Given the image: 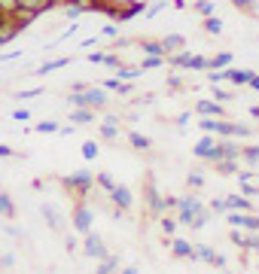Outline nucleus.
<instances>
[{
  "mask_svg": "<svg viewBox=\"0 0 259 274\" xmlns=\"http://www.w3.org/2000/svg\"><path fill=\"white\" fill-rule=\"evenodd\" d=\"M70 64V58H55V61H46L43 67H40V76H46V73H52V70H61V67H67Z\"/></svg>",
  "mask_w": 259,
  "mask_h": 274,
  "instance_id": "5701e85b",
  "label": "nucleus"
},
{
  "mask_svg": "<svg viewBox=\"0 0 259 274\" xmlns=\"http://www.w3.org/2000/svg\"><path fill=\"white\" fill-rule=\"evenodd\" d=\"M198 116H223V107L213 104V101H198Z\"/></svg>",
  "mask_w": 259,
  "mask_h": 274,
  "instance_id": "6ab92c4d",
  "label": "nucleus"
},
{
  "mask_svg": "<svg viewBox=\"0 0 259 274\" xmlns=\"http://www.w3.org/2000/svg\"><path fill=\"white\" fill-rule=\"evenodd\" d=\"M162 46H165V52H180L183 46H186V40H183L180 34H168L165 40H162Z\"/></svg>",
  "mask_w": 259,
  "mask_h": 274,
  "instance_id": "2eb2a0df",
  "label": "nucleus"
},
{
  "mask_svg": "<svg viewBox=\"0 0 259 274\" xmlns=\"http://www.w3.org/2000/svg\"><path fill=\"white\" fill-rule=\"evenodd\" d=\"M195 259H204L207 265H216V268H223V265H226V256L213 253L207 244H198V247H195Z\"/></svg>",
  "mask_w": 259,
  "mask_h": 274,
  "instance_id": "1a4fd4ad",
  "label": "nucleus"
},
{
  "mask_svg": "<svg viewBox=\"0 0 259 274\" xmlns=\"http://www.w3.org/2000/svg\"><path fill=\"white\" fill-rule=\"evenodd\" d=\"M241 192H244V195H259V186L250 183V177H247V180H241Z\"/></svg>",
  "mask_w": 259,
  "mask_h": 274,
  "instance_id": "c9c22d12",
  "label": "nucleus"
},
{
  "mask_svg": "<svg viewBox=\"0 0 259 274\" xmlns=\"http://www.w3.org/2000/svg\"><path fill=\"white\" fill-rule=\"evenodd\" d=\"M98 186H101L104 192H110V189H113L116 183H113V177H110V174H98Z\"/></svg>",
  "mask_w": 259,
  "mask_h": 274,
  "instance_id": "72a5a7b5",
  "label": "nucleus"
},
{
  "mask_svg": "<svg viewBox=\"0 0 259 274\" xmlns=\"http://www.w3.org/2000/svg\"><path fill=\"white\" fill-rule=\"evenodd\" d=\"M86 61H89V64H101V61H104V52H89Z\"/></svg>",
  "mask_w": 259,
  "mask_h": 274,
  "instance_id": "de8ad7c7",
  "label": "nucleus"
},
{
  "mask_svg": "<svg viewBox=\"0 0 259 274\" xmlns=\"http://www.w3.org/2000/svg\"><path fill=\"white\" fill-rule=\"evenodd\" d=\"M55 4H64V0H55Z\"/></svg>",
  "mask_w": 259,
  "mask_h": 274,
  "instance_id": "bf43d9fd",
  "label": "nucleus"
},
{
  "mask_svg": "<svg viewBox=\"0 0 259 274\" xmlns=\"http://www.w3.org/2000/svg\"><path fill=\"white\" fill-rule=\"evenodd\" d=\"M70 107H104L107 104V92L104 89H83V92H70Z\"/></svg>",
  "mask_w": 259,
  "mask_h": 274,
  "instance_id": "f257e3e1",
  "label": "nucleus"
},
{
  "mask_svg": "<svg viewBox=\"0 0 259 274\" xmlns=\"http://www.w3.org/2000/svg\"><path fill=\"white\" fill-rule=\"evenodd\" d=\"M244 247H250V250H259V231H253V234H244Z\"/></svg>",
  "mask_w": 259,
  "mask_h": 274,
  "instance_id": "ea45409f",
  "label": "nucleus"
},
{
  "mask_svg": "<svg viewBox=\"0 0 259 274\" xmlns=\"http://www.w3.org/2000/svg\"><path fill=\"white\" fill-rule=\"evenodd\" d=\"M113 268H119V256H110V253H107L104 259H98V271L107 274V271H113Z\"/></svg>",
  "mask_w": 259,
  "mask_h": 274,
  "instance_id": "393cba45",
  "label": "nucleus"
},
{
  "mask_svg": "<svg viewBox=\"0 0 259 274\" xmlns=\"http://www.w3.org/2000/svg\"><path fill=\"white\" fill-rule=\"evenodd\" d=\"M0 216H7V219H16V204L7 192H0Z\"/></svg>",
  "mask_w": 259,
  "mask_h": 274,
  "instance_id": "a211bd4d",
  "label": "nucleus"
},
{
  "mask_svg": "<svg viewBox=\"0 0 259 274\" xmlns=\"http://www.w3.org/2000/svg\"><path fill=\"white\" fill-rule=\"evenodd\" d=\"M232 64V52H219L216 58H207V70H223Z\"/></svg>",
  "mask_w": 259,
  "mask_h": 274,
  "instance_id": "f3484780",
  "label": "nucleus"
},
{
  "mask_svg": "<svg viewBox=\"0 0 259 274\" xmlns=\"http://www.w3.org/2000/svg\"><path fill=\"white\" fill-rule=\"evenodd\" d=\"M13 119H16V122H28V119H31V113H28L25 107H19V110L13 113Z\"/></svg>",
  "mask_w": 259,
  "mask_h": 274,
  "instance_id": "c03bdc74",
  "label": "nucleus"
},
{
  "mask_svg": "<svg viewBox=\"0 0 259 274\" xmlns=\"http://www.w3.org/2000/svg\"><path fill=\"white\" fill-rule=\"evenodd\" d=\"M104 89H110V92H119V95H131V92H134V86H131L128 80H119V76L107 80V83H104Z\"/></svg>",
  "mask_w": 259,
  "mask_h": 274,
  "instance_id": "9b49d317",
  "label": "nucleus"
},
{
  "mask_svg": "<svg viewBox=\"0 0 259 274\" xmlns=\"http://www.w3.org/2000/svg\"><path fill=\"white\" fill-rule=\"evenodd\" d=\"M226 207H229V210H253V204H250L247 198H241V195H229V198H226Z\"/></svg>",
  "mask_w": 259,
  "mask_h": 274,
  "instance_id": "412c9836",
  "label": "nucleus"
},
{
  "mask_svg": "<svg viewBox=\"0 0 259 274\" xmlns=\"http://www.w3.org/2000/svg\"><path fill=\"white\" fill-rule=\"evenodd\" d=\"M116 76H119V80H128V83H131V80H137V76H140V67H119Z\"/></svg>",
  "mask_w": 259,
  "mask_h": 274,
  "instance_id": "c85d7f7f",
  "label": "nucleus"
},
{
  "mask_svg": "<svg viewBox=\"0 0 259 274\" xmlns=\"http://www.w3.org/2000/svg\"><path fill=\"white\" fill-rule=\"evenodd\" d=\"M128 143H131L134 149H140V152L153 146V143H150V137H146V134H140V131H131V134H128Z\"/></svg>",
  "mask_w": 259,
  "mask_h": 274,
  "instance_id": "aec40b11",
  "label": "nucleus"
},
{
  "mask_svg": "<svg viewBox=\"0 0 259 274\" xmlns=\"http://www.w3.org/2000/svg\"><path fill=\"white\" fill-rule=\"evenodd\" d=\"M162 64H165V58H159V55H146L143 64H140V73H143V70H156V67H162Z\"/></svg>",
  "mask_w": 259,
  "mask_h": 274,
  "instance_id": "cd10ccee",
  "label": "nucleus"
},
{
  "mask_svg": "<svg viewBox=\"0 0 259 274\" xmlns=\"http://www.w3.org/2000/svg\"><path fill=\"white\" fill-rule=\"evenodd\" d=\"M189 67H192V70H207V58H204V55H192Z\"/></svg>",
  "mask_w": 259,
  "mask_h": 274,
  "instance_id": "f704fd0d",
  "label": "nucleus"
},
{
  "mask_svg": "<svg viewBox=\"0 0 259 274\" xmlns=\"http://www.w3.org/2000/svg\"><path fill=\"white\" fill-rule=\"evenodd\" d=\"M13 155H16V152H13L10 146H4V143H0V159H13Z\"/></svg>",
  "mask_w": 259,
  "mask_h": 274,
  "instance_id": "603ef678",
  "label": "nucleus"
},
{
  "mask_svg": "<svg viewBox=\"0 0 259 274\" xmlns=\"http://www.w3.org/2000/svg\"><path fill=\"white\" fill-rule=\"evenodd\" d=\"M247 86H250V89H253V92H259V76H256V73H253V76H250V83H247Z\"/></svg>",
  "mask_w": 259,
  "mask_h": 274,
  "instance_id": "864d4df0",
  "label": "nucleus"
},
{
  "mask_svg": "<svg viewBox=\"0 0 259 274\" xmlns=\"http://www.w3.org/2000/svg\"><path fill=\"white\" fill-rule=\"evenodd\" d=\"M83 253L89 256V259H104L107 256V247H104V241L98 238V234H86V244H83Z\"/></svg>",
  "mask_w": 259,
  "mask_h": 274,
  "instance_id": "0eeeda50",
  "label": "nucleus"
},
{
  "mask_svg": "<svg viewBox=\"0 0 259 274\" xmlns=\"http://www.w3.org/2000/svg\"><path fill=\"white\" fill-rule=\"evenodd\" d=\"M247 134H250L247 125H235V122H232V137H247Z\"/></svg>",
  "mask_w": 259,
  "mask_h": 274,
  "instance_id": "a18cd8bd",
  "label": "nucleus"
},
{
  "mask_svg": "<svg viewBox=\"0 0 259 274\" xmlns=\"http://www.w3.org/2000/svg\"><path fill=\"white\" fill-rule=\"evenodd\" d=\"M162 7H165V4H153L150 10H146V16H156V13H162Z\"/></svg>",
  "mask_w": 259,
  "mask_h": 274,
  "instance_id": "5fc2aeb1",
  "label": "nucleus"
},
{
  "mask_svg": "<svg viewBox=\"0 0 259 274\" xmlns=\"http://www.w3.org/2000/svg\"><path fill=\"white\" fill-rule=\"evenodd\" d=\"M98 152H101V149H98V143H95V140H86V143H83V159H89V162H92V159H98Z\"/></svg>",
  "mask_w": 259,
  "mask_h": 274,
  "instance_id": "c756f323",
  "label": "nucleus"
},
{
  "mask_svg": "<svg viewBox=\"0 0 259 274\" xmlns=\"http://www.w3.org/2000/svg\"><path fill=\"white\" fill-rule=\"evenodd\" d=\"M219 73H223V80H229V83H235V86H247L250 83V76H253V70H247V67H223V70H219Z\"/></svg>",
  "mask_w": 259,
  "mask_h": 274,
  "instance_id": "6e6552de",
  "label": "nucleus"
},
{
  "mask_svg": "<svg viewBox=\"0 0 259 274\" xmlns=\"http://www.w3.org/2000/svg\"><path fill=\"white\" fill-rule=\"evenodd\" d=\"M232 244H235V247H244V231H238V228L232 231Z\"/></svg>",
  "mask_w": 259,
  "mask_h": 274,
  "instance_id": "09e8293b",
  "label": "nucleus"
},
{
  "mask_svg": "<svg viewBox=\"0 0 259 274\" xmlns=\"http://www.w3.org/2000/svg\"><path fill=\"white\" fill-rule=\"evenodd\" d=\"M140 49H143V55H159V58H165L168 52H165V46H162V40H143L140 43Z\"/></svg>",
  "mask_w": 259,
  "mask_h": 274,
  "instance_id": "4468645a",
  "label": "nucleus"
},
{
  "mask_svg": "<svg viewBox=\"0 0 259 274\" xmlns=\"http://www.w3.org/2000/svg\"><path fill=\"white\" fill-rule=\"evenodd\" d=\"M174 228H177V219L165 216V219H162V231H165V234H174Z\"/></svg>",
  "mask_w": 259,
  "mask_h": 274,
  "instance_id": "79ce46f5",
  "label": "nucleus"
},
{
  "mask_svg": "<svg viewBox=\"0 0 259 274\" xmlns=\"http://www.w3.org/2000/svg\"><path fill=\"white\" fill-rule=\"evenodd\" d=\"M37 95H43V89L37 86V89H25L22 95H19V101H28V98H37Z\"/></svg>",
  "mask_w": 259,
  "mask_h": 274,
  "instance_id": "37998d69",
  "label": "nucleus"
},
{
  "mask_svg": "<svg viewBox=\"0 0 259 274\" xmlns=\"http://www.w3.org/2000/svg\"><path fill=\"white\" fill-rule=\"evenodd\" d=\"M213 140H216V134H210V131H204V137H201V140L195 143V149H192V152L198 155V159H204V155H207V149L213 146Z\"/></svg>",
  "mask_w": 259,
  "mask_h": 274,
  "instance_id": "dca6fc26",
  "label": "nucleus"
},
{
  "mask_svg": "<svg viewBox=\"0 0 259 274\" xmlns=\"http://www.w3.org/2000/svg\"><path fill=\"white\" fill-rule=\"evenodd\" d=\"M73 228H77L80 234H89L92 231V207L77 204V210H73Z\"/></svg>",
  "mask_w": 259,
  "mask_h": 274,
  "instance_id": "39448f33",
  "label": "nucleus"
},
{
  "mask_svg": "<svg viewBox=\"0 0 259 274\" xmlns=\"http://www.w3.org/2000/svg\"><path fill=\"white\" fill-rule=\"evenodd\" d=\"M64 4H73V0H64Z\"/></svg>",
  "mask_w": 259,
  "mask_h": 274,
  "instance_id": "13d9d810",
  "label": "nucleus"
},
{
  "mask_svg": "<svg viewBox=\"0 0 259 274\" xmlns=\"http://www.w3.org/2000/svg\"><path fill=\"white\" fill-rule=\"evenodd\" d=\"M101 64H107L110 70H119V67H122V61H119V55H104V61H101Z\"/></svg>",
  "mask_w": 259,
  "mask_h": 274,
  "instance_id": "4c0bfd02",
  "label": "nucleus"
},
{
  "mask_svg": "<svg viewBox=\"0 0 259 274\" xmlns=\"http://www.w3.org/2000/svg\"><path fill=\"white\" fill-rule=\"evenodd\" d=\"M250 116H253V119H259V107H253V110H250Z\"/></svg>",
  "mask_w": 259,
  "mask_h": 274,
  "instance_id": "4d7b16f0",
  "label": "nucleus"
},
{
  "mask_svg": "<svg viewBox=\"0 0 259 274\" xmlns=\"http://www.w3.org/2000/svg\"><path fill=\"white\" fill-rule=\"evenodd\" d=\"M110 201L116 204V210H128V207L134 204L131 189H128V186H113V189H110Z\"/></svg>",
  "mask_w": 259,
  "mask_h": 274,
  "instance_id": "423d86ee",
  "label": "nucleus"
},
{
  "mask_svg": "<svg viewBox=\"0 0 259 274\" xmlns=\"http://www.w3.org/2000/svg\"><path fill=\"white\" fill-rule=\"evenodd\" d=\"M204 31H207V34H219V31H223V22H219L216 16H207V19H204Z\"/></svg>",
  "mask_w": 259,
  "mask_h": 274,
  "instance_id": "7c9ffc66",
  "label": "nucleus"
},
{
  "mask_svg": "<svg viewBox=\"0 0 259 274\" xmlns=\"http://www.w3.org/2000/svg\"><path fill=\"white\" fill-rule=\"evenodd\" d=\"M232 4H235L238 10H247V13L253 10V0H232Z\"/></svg>",
  "mask_w": 259,
  "mask_h": 274,
  "instance_id": "8fccbe9b",
  "label": "nucleus"
},
{
  "mask_svg": "<svg viewBox=\"0 0 259 274\" xmlns=\"http://www.w3.org/2000/svg\"><path fill=\"white\" fill-rule=\"evenodd\" d=\"M189 186H192V189H201V186H204V177H201L198 171H192V174H189Z\"/></svg>",
  "mask_w": 259,
  "mask_h": 274,
  "instance_id": "a19ab883",
  "label": "nucleus"
},
{
  "mask_svg": "<svg viewBox=\"0 0 259 274\" xmlns=\"http://www.w3.org/2000/svg\"><path fill=\"white\" fill-rule=\"evenodd\" d=\"M229 207H226V198H213L210 201V213H226Z\"/></svg>",
  "mask_w": 259,
  "mask_h": 274,
  "instance_id": "58836bf2",
  "label": "nucleus"
},
{
  "mask_svg": "<svg viewBox=\"0 0 259 274\" xmlns=\"http://www.w3.org/2000/svg\"><path fill=\"white\" fill-rule=\"evenodd\" d=\"M213 98H216V101H232V92H226V89H216V86H213Z\"/></svg>",
  "mask_w": 259,
  "mask_h": 274,
  "instance_id": "49530a36",
  "label": "nucleus"
},
{
  "mask_svg": "<svg viewBox=\"0 0 259 274\" xmlns=\"http://www.w3.org/2000/svg\"><path fill=\"white\" fill-rule=\"evenodd\" d=\"M64 16H67V19L73 22V19H80V16H83V10H80L77 4H67V7H64Z\"/></svg>",
  "mask_w": 259,
  "mask_h": 274,
  "instance_id": "e433bc0d",
  "label": "nucleus"
},
{
  "mask_svg": "<svg viewBox=\"0 0 259 274\" xmlns=\"http://www.w3.org/2000/svg\"><path fill=\"white\" fill-rule=\"evenodd\" d=\"M101 137H104V140H116V137H119V125H110V122H107V125L101 128Z\"/></svg>",
  "mask_w": 259,
  "mask_h": 274,
  "instance_id": "2f4dec72",
  "label": "nucleus"
},
{
  "mask_svg": "<svg viewBox=\"0 0 259 274\" xmlns=\"http://www.w3.org/2000/svg\"><path fill=\"white\" fill-rule=\"evenodd\" d=\"M241 159L247 165H259V146H241Z\"/></svg>",
  "mask_w": 259,
  "mask_h": 274,
  "instance_id": "b1692460",
  "label": "nucleus"
},
{
  "mask_svg": "<svg viewBox=\"0 0 259 274\" xmlns=\"http://www.w3.org/2000/svg\"><path fill=\"white\" fill-rule=\"evenodd\" d=\"M226 219H229V225H235V228L259 231V216H250V210H226Z\"/></svg>",
  "mask_w": 259,
  "mask_h": 274,
  "instance_id": "20e7f679",
  "label": "nucleus"
},
{
  "mask_svg": "<svg viewBox=\"0 0 259 274\" xmlns=\"http://www.w3.org/2000/svg\"><path fill=\"white\" fill-rule=\"evenodd\" d=\"M95 119V110L92 107H77L70 113V122H77V125H83V122H92Z\"/></svg>",
  "mask_w": 259,
  "mask_h": 274,
  "instance_id": "ddd939ff",
  "label": "nucleus"
},
{
  "mask_svg": "<svg viewBox=\"0 0 259 274\" xmlns=\"http://www.w3.org/2000/svg\"><path fill=\"white\" fill-rule=\"evenodd\" d=\"M101 34H104V37H116V28H113V25H107V28H104Z\"/></svg>",
  "mask_w": 259,
  "mask_h": 274,
  "instance_id": "6e6d98bb",
  "label": "nucleus"
},
{
  "mask_svg": "<svg viewBox=\"0 0 259 274\" xmlns=\"http://www.w3.org/2000/svg\"><path fill=\"white\" fill-rule=\"evenodd\" d=\"M49 10H55V0H16V13L28 19H37L40 13H49Z\"/></svg>",
  "mask_w": 259,
  "mask_h": 274,
  "instance_id": "f03ea898",
  "label": "nucleus"
},
{
  "mask_svg": "<svg viewBox=\"0 0 259 274\" xmlns=\"http://www.w3.org/2000/svg\"><path fill=\"white\" fill-rule=\"evenodd\" d=\"M61 186H64V189H70V192H77V195H86V192L95 186V177H92L89 171H77V174L64 177V180H61Z\"/></svg>",
  "mask_w": 259,
  "mask_h": 274,
  "instance_id": "7ed1b4c3",
  "label": "nucleus"
},
{
  "mask_svg": "<svg viewBox=\"0 0 259 274\" xmlns=\"http://www.w3.org/2000/svg\"><path fill=\"white\" fill-rule=\"evenodd\" d=\"M174 256H177V259H195V247H192L189 241L177 238V241H174Z\"/></svg>",
  "mask_w": 259,
  "mask_h": 274,
  "instance_id": "f8f14e48",
  "label": "nucleus"
},
{
  "mask_svg": "<svg viewBox=\"0 0 259 274\" xmlns=\"http://www.w3.org/2000/svg\"><path fill=\"white\" fill-rule=\"evenodd\" d=\"M189 61H192V52H177V55H171V67H189Z\"/></svg>",
  "mask_w": 259,
  "mask_h": 274,
  "instance_id": "bb28decb",
  "label": "nucleus"
},
{
  "mask_svg": "<svg viewBox=\"0 0 259 274\" xmlns=\"http://www.w3.org/2000/svg\"><path fill=\"white\" fill-rule=\"evenodd\" d=\"M58 128H61V125H58V122H52V119H43L40 125H34V131H37V134H58Z\"/></svg>",
  "mask_w": 259,
  "mask_h": 274,
  "instance_id": "a878e982",
  "label": "nucleus"
},
{
  "mask_svg": "<svg viewBox=\"0 0 259 274\" xmlns=\"http://www.w3.org/2000/svg\"><path fill=\"white\" fill-rule=\"evenodd\" d=\"M13 262H16V259H13L10 253H7V256H0V268H13Z\"/></svg>",
  "mask_w": 259,
  "mask_h": 274,
  "instance_id": "3c124183",
  "label": "nucleus"
},
{
  "mask_svg": "<svg viewBox=\"0 0 259 274\" xmlns=\"http://www.w3.org/2000/svg\"><path fill=\"white\" fill-rule=\"evenodd\" d=\"M216 174H235L238 171V159H216Z\"/></svg>",
  "mask_w": 259,
  "mask_h": 274,
  "instance_id": "4be33fe9",
  "label": "nucleus"
},
{
  "mask_svg": "<svg viewBox=\"0 0 259 274\" xmlns=\"http://www.w3.org/2000/svg\"><path fill=\"white\" fill-rule=\"evenodd\" d=\"M40 210H43L46 222H49V225H52L55 231H61V225H64V216H61V210H58V207H52V204H43Z\"/></svg>",
  "mask_w": 259,
  "mask_h": 274,
  "instance_id": "9d476101",
  "label": "nucleus"
},
{
  "mask_svg": "<svg viewBox=\"0 0 259 274\" xmlns=\"http://www.w3.org/2000/svg\"><path fill=\"white\" fill-rule=\"evenodd\" d=\"M195 10H198V13H201V16H204V19H207V16H213V13H216V7H213V4H210V0H198V4H195Z\"/></svg>",
  "mask_w": 259,
  "mask_h": 274,
  "instance_id": "473e14b6",
  "label": "nucleus"
}]
</instances>
